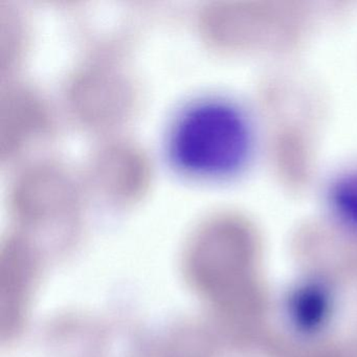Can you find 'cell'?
Masks as SVG:
<instances>
[{"mask_svg": "<svg viewBox=\"0 0 357 357\" xmlns=\"http://www.w3.org/2000/svg\"><path fill=\"white\" fill-rule=\"evenodd\" d=\"M66 101L73 116L83 126L105 130L130 116L137 106V89L119 66L95 60L70 75Z\"/></svg>", "mask_w": 357, "mask_h": 357, "instance_id": "cell-4", "label": "cell"}, {"mask_svg": "<svg viewBox=\"0 0 357 357\" xmlns=\"http://www.w3.org/2000/svg\"><path fill=\"white\" fill-rule=\"evenodd\" d=\"M305 24L306 11L290 3L216 1L198 16L202 36L223 50L288 47L301 38Z\"/></svg>", "mask_w": 357, "mask_h": 357, "instance_id": "cell-2", "label": "cell"}, {"mask_svg": "<svg viewBox=\"0 0 357 357\" xmlns=\"http://www.w3.org/2000/svg\"><path fill=\"white\" fill-rule=\"evenodd\" d=\"M171 164L185 176L223 179L239 174L255 149V129L241 105L221 96L192 100L167 133Z\"/></svg>", "mask_w": 357, "mask_h": 357, "instance_id": "cell-1", "label": "cell"}, {"mask_svg": "<svg viewBox=\"0 0 357 357\" xmlns=\"http://www.w3.org/2000/svg\"><path fill=\"white\" fill-rule=\"evenodd\" d=\"M41 277V256L28 234H10L0 248V336L24 332Z\"/></svg>", "mask_w": 357, "mask_h": 357, "instance_id": "cell-5", "label": "cell"}, {"mask_svg": "<svg viewBox=\"0 0 357 357\" xmlns=\"http://www.w3.org/2000/svg\"><path fill=\"white\" fill-rule=\"evenodd\" d=\"M83 191L74 173L61 162L39 160L16 175L10 204L22 227L34 229H70L82 211Z\"/></svg>", "mask_w": 357, "mask_h": 357, "instance_id": "cell-3", "label": "cell"}, {"mask_svg": "<svg viewBox=\"0 0 357 357\" xmlns=\"http://www.w3.org/2000/svg\"><path fill=\"white\" fill-rule=\"evenodd\" d=\"M327 202L336 225L347 234L357 236V166L332 179Z\"/></svg>", "mask_w": 357, "mask_h": 357, "instance_id": "cell-9", "label": "cell"}, {"mask_svg": "<svg viewBox=\"0 0 357 357\" xmlns=\"http://www.w3.org/2000/svg\"><path fill=\"white\" fill-rule=\"evenodd\" d=\"M335 310V289L321 275L302 278L284 296L286 325L301 340H315L323 335L333 321Z\"/></svg>", "mask_w": 357, "mask_h": 357, "instance_id": "cell-8", "label": "cell"}, {"mask_svg": "<svg viewBox=\"0 0 357 357\" xmlns=\"http://www.w3.org/2000/svg\"><path fill=\"white\" fill-rule=\"evenodd\" d=\"M1 12L5 13H1V34H8L7 40L1 41L3 45L8 43L7 47L1 50L3 68H9L10 70L20 61L24 47L26 49L28 30L22 14L14 8L10 6L9 9L1 8Z\"/></svg>", "mask_w": 357, "mask_h": 357, "instance_id": "cell-10", "label": "cell"}, {"mask_svg": "<svg viewBox=\"0 0 357 357\" xmlns=\"http://www.w3.org/2000/svg\"><path fill=\"white\" fill-rule=\"evenodd\" d=\"M1 93V158L13 160L45 139L54 128L51 107L40 91L11 81Z\"/></svg>", "mask_w": 357, "mask_h": 357, "instance_id": "cell-7", "label": "cell"}, {"mask_svg": "<svg viewBox=\"0 0 357 357\" xmlns=\"http://www.w3.org/2000/svg\"><path fill=\"white\" fill-rule=\"evenodd\" d=\"M87 185L98 195L118 206L139 202L149 189L152 166L141 146L125 139L104 142L87 166Z\"/></svg>", "mask_w": 357, "mask_h": 357, "instance_id": "cell-6", "label": "cell"}]
</instances>
